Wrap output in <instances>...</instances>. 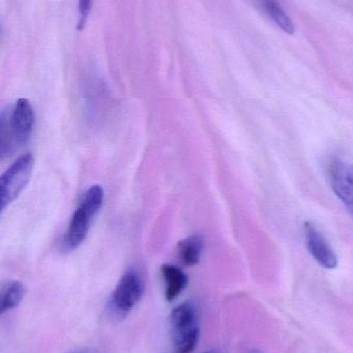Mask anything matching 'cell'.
Returning a JSON list of instances; mask_svg holds the SVG:
<instances>
[{
    "label": "cell",
    "instance_id": "obj_13",
    "mask_svg": "<svg viewBox=\"0 0 353 353\" xmlns=\"http://www.w3.org/2000/svg\"><path fill=\"white\" fill-rule=\"evenodd\" d=\"M203 353H209V352H203Z\"/></svg>",
    "mask_w": 353,
    "mask_h": 353
},
{
    "label": "cell",
    "instance_id": "obj_9",
    "mask_svg": "<svg viewBox=\"0 0 353 353\" xmlns=\"http://www.w3.org/2000/svg\"><path fill=\"white\" fill-rule=\"evenodd\" d=\"M202 250V238L199 236H190L178 244V257L184 265L193 267L200 261Z\"/></svg>",
    "mask_w": 353,
    "mask_h": 353
},
{
    "label": "cell",
    "instance_id": "obj_1",
    "mask_svg": "<svg viewBox=\"0 0 353 353\" xmlns=\"http://www.w3.org/2000/svg\"><path fill=\"white\" fill-rule=\"evenodd\" d=\"M35 112L28 99H20L10 111L1 117L2 157L10 155L14 148L26 144L32 134Z\"/></svg>",
    "mask_w": 353,
    "mask_h": 353
},
{
    "label": "cell",
    "instance_id": "obj_8",
    "mask_svg": "<svg viewBox=\"0 0 353 353\" xmlns=\"http://www.w3.org/2000/svg\"><path fill=\"white\" fill-rule=\"evenodd\" d=\"M161 271L165 281L166 299L168 302H172L184 292L188 284V278L180 268L169 263L164 265Z\"/></svg>",
    "mask_w": 353,
    "mask_h": 353
},
{
    "label": "cell",
    "instance_id": "obj_12",
    "mask_svg": "<svg viewBox=\"0 0 353 353\" xmlns=\"http://www.w3.org/2000/svg\"><path fill=\"white\" fill-rule=\"evenodd\" d=\"M93 6V0H78L79 22L78 28L82 29L88 19Z\"/></svg>",
    "mask_w": 353,
    "mask_h": 353
},
{
    "label": "cell",
    "instance_id": "obj_5",
    "mask_svg": "<svg viewBox=\"0 0 353 353\" xmlns=\"http://www.w3.org/2000/svg\"><path fill=\"white\" fill-rule=\"evenodd\" d=\"M144 292V283L140 274L135 270L126 272L118 281L111 299L110 306L117 315L128 314L138 304Z\"/></svg>",
    "mask_w": 353,
    "mask_h": 353
},
{
    "label": "cell",
    "instance_id": "obj_7",
    "mask_svg": "<svg viewBox=\"0 0 353 353\" xmlns=\"http://www.w3.org/2000/svg\"><path fill=\"white\" fill-rule=\"evenodd\" d=\"M304 232L307 248L313 259L325 269L333 270L337 268V255L321 230L312 222H306Z\"/></svg>",
    "mask_w": 353,
    "mask_h": 353
},
{
    "label": "cell",
    "instance_id": "obj_11",
    "mask_svg": "<svg viewBox=\"0 0 353 353\" xmlns=\"http://www.w3.org/2000/svg\"><path fill=\"white\" fill-rule=\"evenodd\" d=\"M263 8L271 20L288 34H294L296 31L294 22L288 16L287 12L282 8L278 0H263Z\"/></svg>",
    "mask_w": 353,
    "mask_h": 353
},
{
    "label": "cell",
    "instance_id": "obj_10",
    "mask_svg": "<svg viewBox=\"0 0 353 353\" xmlns=\"http://www.w3.org/2000/svg\"><path fill=\"white\" fill-rule=\"evenodd\" d=\"M24 296L25 288L21 282L12 281L6 284L2 288L0 296V312L3 314L18 307Z\"/></svg>",
    "mask_w": 353,
    "mask_h": 353
},
{
    "label": "cell",
    "instance_id": "obj_2",
    "mask_svg": "<svg viewBox=\"0 0 353 353\" xmlns=\"http://www.w3.org/2000/svg\"><path fill=\"white\" fill-rule=\"evenodd\" d=\"M104 203V189L99 185L90 187L85 192L80 205L73 214L64 244L70 250L78 248L88 234L91 222Z\"/></svg>",
    "mask_w": 353,
    "mask_h": 353
},
{
    "label": "cell",
    "instance_id": "obj_6",
    "mask_svg": "<svg viewBox=\"0 0 353 353\" xmlns=\"http://www.w3.org/2000/svg\"><path fill=\"white\" fill-rule=\"evenodd\" d=\"M325 172L334 193L353 218V165L340 157H332L327 161Z\"/></svg>",
    "mask_w": 353,
    "mask_h": 353
},
{
    "label": "cell",
    "instance_id": "obj_3",
    "mask_svg": "<svg viewBox=\"0 0 353 353\" xmlns=\"http://www.w3.org/2000/svg\"><path fill=\"white\" fill-rule=\"evenodd\" d=\"M174 353H192L198 342L196 310L190 303L180 305L170 316Z\"/></svg>",
    "mask_w": 353,
    "mask_h": 353
},
{
    "label": "cell",
    "instance_id": "obj_4",
    "mask_svg": "<svg viewBox=\"0 0 353 353\" xmlns=\"http://www.w3.org/2000/svg\"><path fill=\"white\" fill-rule=\"evenodd\" d=\"M33 170V157L24 154L19 157L0 179L1 209H6L24 190L30 180Z\"/></svg>",
    "mask_w": 353,
    "mask_h": 353
}]
</instances>
